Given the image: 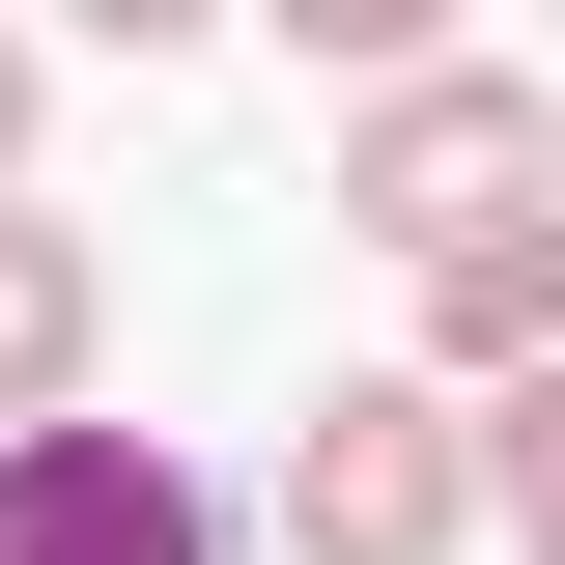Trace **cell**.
<instances>
[{
    "label": "cell",
    "instance_id": "6da1fadb",
    "mask_svg": "<svg viewBox=\"0 0 565 565\" xmlns=\"http://www.w3.org/2000/svg\"><path fill=\"white\" fill-rule=\"evenodd\" d=\"M509 199H565V85L537 57H367V114H340V226L367 255H452Z\"/></svg>",
    "mask_w": 565,
    "mask_h": 565
},
{
    "label": "cell",
    "instance_id": "7a4b0ae2",
    "mask_svg": "<svg viewBox=\"0 0 565 565\" xmlns=\"http://www.w3.org/2000/svg\"><path fill=\"white\" fill-rule=\"evenodd\" d=\"M282 537H311V565H452V537H481L452 396H424V367H340V396L282 424Z\"/></svg>",
    "mask_w": 565,
    "mask_h": 565
},
{
    "label": "cell",
    "instance_id": "3957f363",
    "mask_svg": "<svg viewBox=\"0 0 565 565\" xmlns=\"http://www.w3.org/2000/svg\"><path fill=\"white\" fill-rule=\"evenodd\" d=\"M0 565H226V481L170 452V424L29 396V424H0Z\"/></svg>",
    "mask_w": 565,
    "mask_h": 565
},
{
    "label": "cell",
    "instance_id": "277c9868",
    "mask_svg": "<svg viewBox=\"0 0 565 565\" xmlns=\"http://www.w3.org/2000/svg\"><path fill=\"white\" fill-rule=\"evenodd\" d=\"M85 367H114V255L0 170V424H29V396H85Z\"/></svg>",
    "mask_w": 565,
    "mask_h": 565
},
{
    "label": "cell",
    "instance_id": "5b68a950",
    "mask_svg": "<svg viewBox=\"0 0 565 565\" xmlns=\"http://www.w3.org/2000/svg\"><path fill=\"white\" fill-rule=\"evenodd\" d=\"M424 367H452V396H481V367H565V226H537V199L424 255Z\"/></svg>",
    "mask_w": 565,
    "mask_h": 565
},
{
    "label": "cell",
    "instance_id": "8992f818",
    "mask_svg": "<svg viewBox=\"0 0 565 565\" xmlns=\"http://www.w3.org/2000/svg\"><path fill=\"white\" fill-rule=\"evenodd\" d=\"M452 29H481V0H282V57H311V85H367V57H452Z\"/></svg>",
    "mask_w": 565,
    "mask_h": 565
},
{
    "label": "cell",
    "instance_id": "52a82bcc",
    "mask_svg": "<svg viewBox=\"0 0 565 565\" xmlns=\"http://www.w3.org/2000/svg\"><path fill=\"white\" fill-rule=\"evenodd\" d=\"M57 29H85V57H170V29H226V0H57Z\"/></svg>",
    "mask_w": 565,
    "mask_h": 565
},
{
    "label": "cell",
    "instance_id": "ba28073f",
    "mask_svg": "<svg viewBox=\"0 0 565 565\" xmlns=\"http://www.w3.org/2000/svg\"><path fill=\"white\" fill-rule=\"evenodd\" d=\"M0 170H29V29H0Z\"/></svg>",
    "mask_w": 565,
    "mask_h": 565
}]
</instances>
